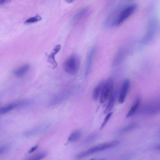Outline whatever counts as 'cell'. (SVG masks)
<instances>
[{"label":"cell","mask_w":160,"mask_h":160,"mask_svg":"<svg viewBox=\"0 0 160 160\" xmlns=\"http://www.w3.org/2000/svg\"><path fill=\"white\" fill-rule=\"evenodd\" d=\"M138 7L135 3L126 4L122 7L116 17L113 26L122 24L135 11Z\"/></svg>","instance_id":"obj_1"},{"label":"cell","mask_w":160,"mask_h":160,"mask_svg":"<svg viewBox=\"0 0 160 160\" xmlns=\"http://www.w3.org/2000/svg\"><path fill=\"white\" fill-rule=\"evenodd\" d=\"M81 61L79 57L72 54L64 62L63 67L65 71L68 74L74 75L78 73L80 66Z\"/></svg>","instance_id":"obj_2"},{"label":"cell","mask_w":160,"mask_h":160,"mask_svg":"<svg viewBox=\"0 0 160 160\" xmlns=\"http://www.w3.org/2000/svg\"><path fill=\"white\" fill-rule=\"evenodd\" d=\"M118 143V141L113 140L100 144L78 153L75 155V157L76 158H82L95 153L114 147L117 145Z\"/></svg>","instance_id":"obj_3"},{"label":"cell","mask_w":160,"mask_h":160,"mask_svg":"<svg viewBox=\"0 0 160 160\" xmlns=\"http://www.w3.org/2000/svg\"><path fill=\"white\" fill-rule=\"evenodd\" d=\"M157 20L154 18L150 21L147 32L142 40V42L143 44L149 43L154 37L157 30Z\"/></svg>","instance_id":"obj_4"},{"label":"cell","mask_w":160,"mask_h":160,"mask_svg":"<svg viewBox=\"0 0 160 160\" xmlns=\"http://www.w3.org/2000/svg\"><path fill=\"white\" fill-rule=\"evenodd\" d=\"M114 83L112 79L109 78L105 83L100 97V102L104 103L109 99L113 94Z\"/></svg>","instance_id":"obj_5"},{"label":"cell","mask_w":160,"mask_h":160,"mask_svg":"<svg viewBox=\"0 0 160 160\" xmlns=\"http://www.w3.org/2000/svg\"><path fill=\"white\" fill-rule=\"evenodd\" d=\"M159 111V102L152 101L143 106L140 112L144 114L153 115L158 113Z\"/></svg>","instance_id":"obj_6"},{"label":"cell","mask_w":160,"mask_h":160,"mask_svg":"<svg viewBox=\"0 0 160 160\" xmlns=\"http://www.w3.org/2000/svg\"><path fill=\"white\" fill-rule=\"evenodd\" d=\"M71 92L69 90H64L56 94L50 99L49 105L53 106L60 103L68 97L71 93Z\"/></svg>","instance_id":"obj_7"},{"label":"cell","mask_w":160,"mask_h":160,"mask_svg":"<svg viewBox=\"0 0 160 160\" xmlns=\"http://www.w3.org/2000/svg\"><path fill=\"white\" fill-rule=\"evenodd\" d=\"M130 85V82L129 79L127 78L124 80L119 96L118 101L120 103L122 104L124 102L129 90Z\"/></svg>","instance_id":"obj_8"},{"label":"cell","mask_w":160,"mask_h":160,"mask_svg":"<svg viewBox=\"0 0 160 160\" xmlns=\"http://www.w3.org/2000/svg\"><path fill=\"white\" fill-rule=\"evenodd\" d=\"M29 103V101L25 100L20 102L10 104L0 108V115L6 114L21 105H27Z\"/></svg>","instance_id":"obj_9"},{"label":"cell","mask_w":160,"mask_h":160,"mask_svg":"<svg viewBox=\"0 0 160 160\" xmlns=\"http://www.w3.org/2000/svg\"><path fill=\"white\" fill-rule=\"evenodd\" d=\"M96 52V48L93 47L90 50L87 56L85 77H87L91 70L93 59Z\"/></svg>","instance_id":"obj_10"},{"label":"cell","mask_w":160,"mask_h":160,"mask_svg":"<svg viewBox=\"0 0 160 160\" xmlns=\"http://www.w3.org/2000/svg\"><path fill=\"white\" fill-rule=\"evenodd\" d=\"M61 48L60 45H56L52 50L48 57V61L52 65L53 69L56 68L58 67V64L55 57V55L60 51Z\"/></svg>","instance_id":"obj_11"},{"label":"cell","mask_w":160,"mask_h":160,"mask_svg":"<svg viewBox=\"0 0 160 160\" xmlns=\"http://www.w3.org/2000/svg\"><path fill=\"white\" fill-rule=\"evenodd\" d=\"M30 68V66L29 64L24 65L14 70L13 71V74L17 78L22 77L28 72Z\"/></svg>","instance_id":"obj_12"},{"label":"cell","mask_w":160,"mask_h":160,"mask_svg":"<svg viewBox=\"0 0 160 160\" xmlns=\"http://www.w3.org/2000/svg\"><path fill=\"white\" fill-rule=\"evenodd\" d=\"M105 81H101L94 88L92 92V98L93 99L96 101L100 98Z\"/></svg>","instance_id":"obj_13"},{"label":"cell","mask_w":160,"mask_h":160,"mask_svg":"<svg viewBox=\"0 0 160 160\" xmlns=\"http://www.w3.org/2000/svg\"><path fill=\"white\" fill-rule=\"evenodd\" d=\"M125 50L121 49L116 54L113 62V66H116L119 64L124 59L125 55Z\"/></svg>","instance_id":"obj_14"},{"label":"cell","mask_w":160,"mask_h":160,"mask_svg":"<svg viewBox=\"0 0 160 160\" xmlns=\"http://www.w3.org/2000/svg\"><path fill=\"white\" fill-rule=\"evenodd\" d=\"M141 102V98L138 97L131 107L126 115V117L129 118L133 115L138 108Z\"/></svg>","instance_id":"obj_15"},{"label":"cell","mask_w":160,"mask_h":160,"mask_svg":"<svg viewBox=\"0 0 160 160\" xmlns=\"http://www.w3.org/2000/svg\"><path fill=\"white\" fill-rule=\"evenodd\" d=\"M88 9L87 8H84L77 12L73 18L72 21L76 22L83 18L87 14Z\"/></svg>","instance_id":"obj_16"},{"label":"cell","mask_w":160,"mask_h":160,"mask_svg":"<svg viewBox=\"0 0 160 160\" xmlns=\"http://www.w3.org/2000/svg\"><path fill=\"white\" fill-rule=\"evenodd\" d=\"M116 99V95L114 93L113 94L111 97L109 99L107 105L104 110V113L106 114L110 112L113 107Z\"/></svg>","instance_id":"obj_17"},{"label":"cell","mask_w":160,"mask_h":160,"mask_svg":"<svg viewBox=\"0 0 160 160\" xmlns=\"http://www.w3.org/2000/svg\"><path fill=\"white\" fill-rule=\"evenodd\" d=\"M82 132L79 129L75 130L69 136L68 141L69 142H73L77 141L81 137Z\"/></svg>","instance_id":"obj_18"},{"label":"cell","mask_w":160,"mask_h":160,"mask_svg":"<svg viewBox=\"0 0 160 160\" xmlns=\"http://www.w3.org/2000/svg\"><path fill=\"white\" fill-rule=\"evenodd\" d=\"M48 153L46 152H42L37 153L34 155L28 160H41L45 158L47 155Z\"/></svg>","instance_id":"obj_19"},{"label":"cell","mask_w":160,"mask_h":160,"mask_svg":"<svg viewBox=\"0 0 160 160\" xmlns=\"http://www.w3.org/2000/svg\"><path fill=\"white\" fill-rule=\"evenodd\" d=\"M42 17L40 16L37 15L29 18L24 22L26 24L32 23L39 21L42 20Z\"/></svg>","instance_id":"obj_20"},{"label":"cell","mask_w":160,"mask_h":160,"mask_svg":"<svg viewBox=\"0 0 160 160\" xmlns=\"http://www.w3.org/2000/svg\"><path fill=\"white\" fill-rule=\"evenodd\" d=\"M137 125L135 123H132L127 125L123 127L121 130V132H126L133 129L136 128Z\"/></svg>","instance_id":"obj_21"},{"label":"cell","mask_w":160,"mask_h":160,"mask_svg":"<svg viewBox=\"0 0 160 160\" xmlns=\"http://www.w3.org/2000/svg\"><path fill=\"white\" fill-rule=\"evenodd\" d=\"M112 114V112H109L107 114L105 117L103 122L102 123L100 128V129L101 130L103 129L104 127L106 126L107 122L111 118Z\"/></svg>","instance_id":"obj_22"},{"label":"cell","mask_w":160,"mask_h":160,"mask_svg":"<svg viewBox=\"0 0 160 160\" xmlns=\"http://www.w3.org/2000/svg\"><path fill=\"white\" fill-rule=\"evenodd\" d=\"M38 147V145H35L32 147L28 151V153H31L36 150Z\"/></svg>","instance_id":"obj_23"},{"label":"cell","mask_w":160,"mask_h":160,"mask_svg":"<svg viewBox=\"0 0 160 160\" xmlns=\"http://www.w3.org/2000/svg\"><path fill=\"white\" fill-rule=\"evenodd\" d=\"M10 1V0H0V5L4 4L9 2Z\"/></svg>","instance_id":"obj_24"},{"label":"cell","mask_w":160,"mask_h":160,"mask_svg":"<svg viewBox=\"0 0 160 160\" xmlns=\"http://www.w3.org/2000/svg\"><path fill=\"white\" fill-rule=\"evenodd\" d=\"M6 148L5 147L0 148V155L3 153L6 150Z\"/></svg>","instance_id":"obj_25"},{"label":"cell","mask_w":160,"mask_h":160,"mask_svg":"<svg viewBox=\"0 0 160 160\" xmlns=\"http://www.w3.org/2000/svg\"><path fill=\"white\" fill-rule=\"evenodd\" d=\"M90 160H105L103 159H92Z\"/></svg>","instance_id":"obj_26"}]
</instances>
